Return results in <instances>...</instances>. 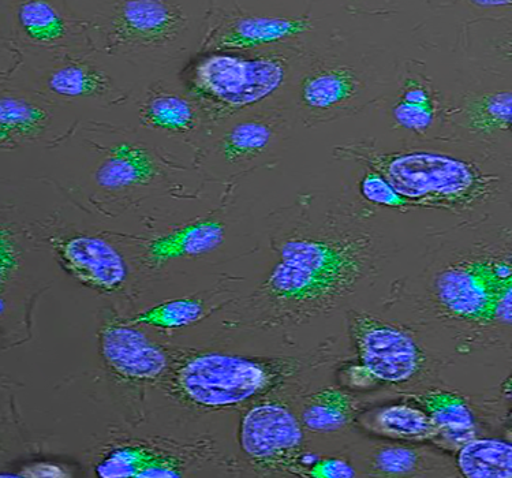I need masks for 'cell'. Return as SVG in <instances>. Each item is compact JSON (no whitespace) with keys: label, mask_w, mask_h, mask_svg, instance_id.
Masks as SVG:
<instances>
[{"label":"cell","mask_w":512,"mask_h":478,"mask_svg":"<svg viewBox=\"0 0 512 478\" xmlns=\"http://www.w3.org/2000/svg\"><path fill=\"white\" fill-rule=\"evenodd\" d=\"M279 261L249 300L264 328L302 326L339 308L380 271V239L357 216L330 212L280 239Z\"/></svg>","instance_id":"1"},{"label":"cell","mask_w":512,"mask_h":478,"mask_svg":"<svg viewBox=\"0 0 512 478\" xmlns=\"http://www.w3.org/2000/svg\"><path fill=\"white\" fill-rule=\"evenodd\" d=\"M336 153L379 173L413 207L459 214L487 201L496 188V177L452 153L383 152L365 143L343 145Z\"/></svg>","instance_id":"2"},{"label":"cell","mask_w":512,"mask_h":478,"mask_svg":"<svg viewBox=\"0 0 512 478\" xmlns=\"http://www.w3.org/2000/svg\"><path fill=\"white\" fill-rule=\"evenodd\" d=\"M301 56L302 51L290 46L208 52L189 67L186 85L204 119L222 126L274 97L290 80Z\"/></svg>","instance_id":"3"},{"label":"cell","mask_w":512,"mask_h":478,"mask_svg":"<svg viewBox=\"0 0 512 478\" xmlns=\"http://www.w3.org/2000/svg\"><path fill=\"white\" fill-rule=\"evenodd\" d=\"M294 371L290 361L203 353L168 369L164 380L175 401L192 409L219 410L261 397L289 379Z\"/></svg>","instance_id":"4"},{"label":"cell","mask_w":512,"mask_h":478,"mask_svg":"<svg viewBox=\"0 0 512 478\" xmlns=\"http://www.w3.org/2000/svg\"><path fill=\"white\" fill-rule=\"evenodd\" d=\"M215 455L208 439L130 438L110 444L95 470L97 476L106 478L183 477Z\"/></svg>","instance_id":"5"},{"label":"cell","mask_w":512,"mask_h":478,"mask_svg":"<svg viewBox=\"0 0 512 478\" xmlns=\"http://www.w3.org/2000/svg\"><path fill=\"white\" fill-rule=\"evenodd\" d=\"M289 407L279 402L253 406L242 418V451L250 463L269 476L304 477V432Z\"/></svg>","instance_id":"6"},{"label":"cell","mask_w":512,"mask_h":478,"mask_svg":"<svg viewBox=\"0 0 512 478\" xmlns=\"http://www.w3.org/2000/svg\"><path fill=\"white\" fill-rule=\"evenodd\" d=\"M349 331L362 367L377 382L406 386L421 379L428 358L405 328L371 313L350 312Z\"/></svg>","instance_id":"7"},{"label":"cell","mask_w":512,"mask_h":478,"mask_svg":"<svg viewBox=\"0 0 512 478\" xmlns=\"http://www.w3.org/2000/svg\"><path fill=\"white\" fill-rule=\"evenodd\" d=\"M188 14L174 0H121L111 3L107 41L114 48H162L185 32Z\"/></svg>","instance_id":"8"},{"label":"cell","mask_w":512,"mask_h":478,"mask_svg":"<svg viewBox=\"0 0 512 478\" xmlns=\"http://www.w3.org/2000/svg\"><path fill=\"white\" fill-rule=\"evenodd\" d=\"M312 28L306 16H260L234 10H218L209 21L201 50L204 52L257 51L286 46Z\"/></svg>","instance_id":"9"},{"label":"cell","mask_w":512,"mask_h":478,"mask_svg":"<svg viewBox=\"0 0 512 478\" xmlns=\"http://www.w3.org/2000/svg\"><path fill=\"white\" fill-rule=\"evenodd\" d=\"M365 88L354 66L338 61H317L298 80V111L306 122L330 121L357 107Z\"/></svg>","instance_id":"10"},{"label":"cell","mask_w":512,"mask_h":478,"mask_svg":"<svg viewBox=\"0 0 512 478\" xmlns=\"http://www.w3.org/2000/svg\"><path fill=\"white\" fill-rule=\"evenodd\" d=\"M100 351L110 371L130 382H159L170 369L164 351L130 323L106 321L100 330Z\"/></svg>","instance_id":"11"},{"label":"cell","mask_w":512,"mask_h":478,"mask_svg":"<svg viewBox=\"0 0 512 478\" xmlns=\"http://www.w3.org/2000/svg\"><path fill=\"white\" fill-rule=\"evenodd\" d=\"M59 263L89 289L114 293L125 285L127 265L121 253L100 237L73 235L55 239Z\"/></svg>","instance_id":"12"},{"label":"cell","mask_w":512,"mask_h":478,"mask_svg":"<svg viewBox=\"0 0 512 478\" xmlns=\"http://www.w3.org/2000/svg\"><path fill=\"white\" fill-rule=\"evenodd\" d=\"M287 119L276 107L242 112L222 125L216 149L224 162H250L267 152L286 129Z\"/></svg>","instance_id":"13"},{"label":"cell","mask_w":512,"mask_h":478,"mask_svg":"<svg viewBox=\"0 0 512 478\" xmlns=\"http://www.w3.org/2000/svg\"><path fill=\"white\" fill-rule=\"evenodd\" d=\"M369 477H452L457 463L447 455L428 447L377 443L362 455Z\"/></svg>","instance_id":"14"},{"label":"cell","mask_w":512,"mask_h":478,"mask_svg":"<svg viewBox=\"0 0 512 478\" xmlns=\"http://www.w3.org/2000/svg\"><path fill=\"white\" fill-rule=\"evenodd\" d=\"M203 119V111L192 96H186L163 82L149 88L140 111V122L145 128L173 136L193 133Z\"/></svg>","instance_id":"15"},{"label":"cell","mask_w":512,"mask_h":478,"mask_svg":"<svg viewBox=\"0 0 512 478\" xmlns=\"http://www.w3.org/2000/svg\"><path fill=\"white\" fill-rule=\"evenodd\" d=\"M224 237L226 229L219 220H198L155 239L145 249L142 263L148 270H159L171 261L212 252L223 244Z\"/></svg>","instance_id":"16"},{"label":"cell","mask_w":512,"mask_h":478,"mask_svg":"<svg viewBox=\"0 0 512 478\" xmlns=\"http://www.w3.org/2000/svg\"><path fill=\"white\" fill-rule=\"evenodd\" d=\"M159 175V164L148 148L137 143H121L108 149L95 171L102 189L118 192L148 185Z\"/></svg>","instance_id":"17"},{"label":"cell","mask_w":512,"mask_h":478,"mask_svg":"<svg viewBox=\"0 0 512 478\" xmlns=\"http://www.w3.org/2000/svg\"><path fill=\"white\" fill-rule=\"evenodd\" d=\"M357 423L364 431L399 442H432L439 429L422 409L410 405L379 407L358 414Z\"/></svg>","instance_id":"18"},{"label":"cell","mask_w":512,"mask_h":478,"mask_svg":"<svg viewBox=\"0 0 512 478\" xmlns=\"http://www.w3.org/2000/svg\"><path fill=\"white\" fill-rule=\"evenodd\" d=\"M51 112L35 100L3 93L0 99V143L3 149L39 140L47 132Z\"/></svg>","instance_id":"19"},{"label":"cell","mask_w":512,"mask_h":478,"mask_svg":"<svg viewBox=\"0 0 512 478\" xmlns=\"http://www.w3.org/2000/svg\"><path fill=\"white\" fill-rule=\"evenodd\" d=\"M18 29L26 41L35 46L54 47L69 39L73 21L59 3L48 0H25L17 5Z\"/></svg>","instance_id":"20"},{"label":"cell","mask_w":512,"mask_h":478,"mask_svg":"<svg viewBox=\"0 0 512 478\" xmlns=\"http://www.w3.org/2000/svg\"><path fill=\"white\" fill-rule=\"evenodd\" d=\"M414 402L428 414L439 429V436L452 442L467 443L472 440L476 423L472 409L459 394L432 390L424 394L410 395Z\"/></svg>","instance_id":"21"},{"label":"cell","mask_w":512,"mask_h":478,"mask_svg":"<svg viewBox=\"0 0 512 478\" xmlns=\"http://www.w3.org/2000/svg\"><path fill=\"white\" fill-rule=\"evenodd\" d=\"M358 417L353 395L338 387H325L305 399L301 423L309 431L331 433L349 427Z\"/></svg>","instance_id":"22"},{"label":"cell","mask_w":512,"mask_h":478,"mask_svg":"<svg viewBox=\"0 0 512 478\" xmlns=\"http://www.w3.org/2000/svg\"><path fill=\"white\" fill-rule=\"evenodd\" d=\"M467 478H512V444L496 439L469 440L455 459Z\"/></svg>","instance_id":"23"},{"label":"cell","mask_w":512,"mask_h":478,"mask_svg":"<svg viewBox=\"0 0 512 478\" xmlns=\"http://www.w3.org/2000/svg\"><path fill=\"white\" fill-rule=\"evenodd\" d=\"M48 91L65 97H104L112 91L111 78L88 62H66L46 76Z\"/></svg>","instance_id":"24"},{"label":"cell","mask_w":512,"mask_h":478,"mask_svg":"<svg viewBox=\"0 0 512 478\" xmlns=\"http://www.w3.org/2000/svg\"><path fill=\"white\" fill-rule=\"evenodd\" d=\"M461 125L473 136L489 137L512 128V92L485 93L461 107Z\"/></svg>","instance_id":"25"},{"label":"cell","mask_w":512,"mask_h":478,"mask_svg":"<svg viewBox=\"0 0 512 478\" xmlns=\"http://www.w3.org/2000/svg\"><path fill=\"white\" fill-rule=\"evenodd\" d=\"M204 315V302L198 298H178L163 302L148 309V311L138 313L132 320H129L133 326H149L163 328V330H174L192 326Z\"/></svg>","instance_id":"26"},{"label":"cell","mask_w":512,"mask_h":478,"mask_svg":"<svg viewBox=\"0 0 512 478\" xmlns=\"http://www.w3.org/2000/svg\"><path fill=\"white\" fill-rule=\"evenodd\" d=\"M361 194L366 201L379 207L407 208L413 207L396 193L390 182L376 171L369 170L361 181Z\"/></svg>","instance_id":"27"},{"label":"cell","mask_w":512,"mask_h":478,"mask_svg":"<svg viewBox=\"0 0 512 478\" xmlns=\"http://www.w3.org/2000/svg\"><path fill=\"white\" fill-rule=\"evenodd\" d=\"M392 115L401 128L411 132H425L435 122L437 108L413 106L398 100L392 107Z\"/></svg>","instance_id":"28"},{"label":"cell","mask_w":512,"mask_h":478,"mask_svg":"<svg viewBox=\"0 0 512 478\" xmlns=\"http://www.w3.org/2000/svg\"><path fill=\"white\" fill-rule=\"evenodd\" d=\"M22 250L13 231L2 227L0 233V282L9 283L21 267Z\"/></svg>","instance_id":"29"},{"label":"cell","mask_w":512,"mask_h":478,"mask_svg":"<svg viewBox=\"0 0 512 478\" xmlns=\"http://www.w3.org/2000/svg\"><path fill=\"white\" fill-rule=\"evenodd\" d=\"M357 476V469L343 458L319 459L315 465L309 466L304 473V477L313 478H350Z\"/></svg>","instance_id":"30"},{"label":"cell","mask_w":512,"mask_h":478,"mask_svg":"<svg viewBox=\"0 0 512 478\" xmlns=\"http://www.w3.org/2000/svg\"><path fill=\"white\" fill-rule=\"evenodd\" d=\"M398 100L413 104V106L437 108V102L435 96H433L431 88L426 87L425 84H421L420 81L416 80L406 82Z\"/></svg>","instance_id":"31"},{"label":"cell","mask_w":512,"mask_h":478,"mask_svg":"<svg viewBox=\"0 0 512 478\" xmlns=\"http://www.w3.org/2000/svg\"><path fill=\"white\" fill-rule=\"evenodd\" d=\"M495 327L512 328V246L510 261H508L506 285H504L502 300H500Z\"/></svg>","instance_id":"32"},{"label":"cell","mask_w":512,"mask_h":478,"mask_svg":"<svg viewBox=\"0 0 512 478\" xmlns=\"http://www.w3.org/2000/svg\"><path fill=\"white\" fill-rule=\"evenodd\" d=\"M24 477H65L66 473L62 472L58 466L54 465H36L31 469H26L21 473Z\"/></svg>","instance_id":"33"},{"label":"cell","mask_w":512,"mask_h":478,"mask_svg":"<svg viewBox=\"0 0 512 478\" xmlns=\"http://www.w3.org/2000/svg\"><path fill=\"white\" fill-rule=\"evenodd\" d=\"M497 48H499L500 54H502L503 58L512 63V36L503 40Z\"/></svg>","instance_id":"34"},{"label":"cell","mask_w":512,"mask_h":478,"mask_svg":"<svg viewBox=\"0 0 512 478\" xmlns=\"http://www.w3.org/2000/svg\"><path fill=\"white\" fill-rule=\"evenodd\" d=\"M502 392L504 395H512V373L504 380L502 384Z\"/></svg>","instance_id":"35"},{"label":"cell","mask_w":512,"mask_h":478,"mask_svg":"<svg viewBox=\"0 0 512 478\" xmlns=\"http://www.w3.org/2000/svg\"><path fill=\"white\" fill-rule=\"evenodd\" d=\"M478 6H511L512 2H477Z\"/></svg>","instance_id":"36"}]
</instances>
